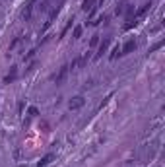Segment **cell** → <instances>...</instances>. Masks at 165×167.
<instances>
[{
    "label": "cell",
    "instance_id": "obj_1",
    "mask_svg": "<svg viewBox=\"0 0 165 167\" xmlns=\"http://www.w3.org/2000/svg\"><path fill=\"white\" fill-rule=\"evenodd\" d=\"M89 60V53H84L82 56H78V59H74L72 60V64H68V68H72V70H78V68H82L84 64Z\"/></svg>",
    "mask_w": 165,
    "mask_h": 167
},
{
    "label": "cell",
    "instance_id": "obj_2",
    "mask_svg": "<svg viewBox=\"0 0 165 167\" xmlns=\"http://www.w3.org/2000/svg\"><path fill=\"white\" fill-rule=\"evenodd\" d=\"M84 105H86V99H84L82 95H76V97H72L70 101H68V107H70V111H76V109H82Z\"/></svg>",
    "mask_w": 165,
    "mask_h": 167
},
{
    "label": "cell",
    "instance_id": "obj_3",
    "mask_svg": "<svg viewBox=\"0 0 165 167\" xmlns=\"http://www.w3.org/2000/svg\"><path fill=\"white\" fill-rule=\"evenodd\" d=\"M58 12H60V6H56V8H52V10H51L49 18H47V22H45V25H43V29H41V31H43V33H45V31H47V29H49L51 25H52V22H55V20H56Z\"/></svg>",
    "mask_w": 165,
    "mask_h": 167
},
{
    "label": "cell",
    "instance_id": "obj_4",
    "mask_svg": "<svg viewBox=\"0 0 165 167\" xmlns=\"http://www.w3.org/2000/svg\"><path fill=\"white\" fill-rule=\"evenodd\" d=\"M109 45H111V39L109 37H105L103 41H99V49H97V55H95V59H101L103 56V53H107V49H109Z\"/></svg>",
    "mask_w": 165,
    "mask_h": 167
},
{
    "label": "cell",
    "instance_id": "obj_5",
    "mask_svg": "<svg viewBox=\"0 0 165 167\" xmlns=\"http://www.w3.org/2000/svg\"><path fill=\"white\" fill-rule=\"evenodd\" d=\"M150 8H152V2H146L142 8H138L136 12H134V20H136V22H138L140 18H144V16H146L148 12H150Z\"/></svg>",
    "mask_w": 165,
    "mask_h": 167
},
{
    "label": "cell",
    "instance_id": "obj_6",
    "mask_svg": "<svg viewBox=\"0 0 165 167\" xmlns=\"http://www.w3.org/2000/svg\"><path fill=\"white\" fill-rule=\"evenodd\" d=\"M68 70H70V68H68V64H64V66L60 68V72H58V74L55 76V82H56V86H60V84L66 80V76H68Z\"/></svg>",
    "mask_w": 165,
    "mask_h": 167
},
{
    "label": "cell",
    "instance_id": "obj_7",
    "mask_svg": "<svg viewBox=\"0 0 165 167\" xmlns=\"http://www.w3.org/2000/svg\"><path fill=\"white\" fill-rule=\"evenodd\" d=\"M16 78H18V68H16V66H12V68H10V72L4 76V84H12V82H16Z\"/></svg>",
    "mask_w": 165,
    "mask_h": 167
},
{
    "label": "cell",
    "instance_id": "obj_8",
    "mask_svg": "<svg viewBox=\"0 0 165 167\" xmlns=\"http://www.w3.org/2000/svg\"><path fill=\"white\" fill-rule=\"evenodd\" d=\"M134 49H136V41H134V39H130V41H126L124 47L120 49V55H128V53H132Z\"/></svg>",
    "mask_w": 165,
    "mask_h": 167
},
{
    "label": "cell",
    "instance_id": "obj_9",
    "mask_svg": "<svg viewBox=\"0 0 165 167\" xmlns=\"http://www.w3.org/2000/svg\"><path fill=\"white\" fill-rule=\"evenodd\" d=\"M52 159H55V154H47V155H43V158L39 159V163H37V167H45V165H49Z\"/></svg>",
    "mask_w": 165,
    "mask_h": 167
},
{
    "label": "cell",
    "instance_id": "obj_10",
    "mask_svg": "<svg viewBox=\"0 0 165 167\" xmlns=\"http://www.w3.org/2000/svg\"><path fill=\"white\" fill-rule=\"evenodd\" d=\"M93 8H95V0H84V2H82V10H84V12H91Z\"/></svg>",
    "mask_w": 165,
    "mask_h": 167
},
{
    "label": "cell",
    "instance_id": "obj_11",
    "mask_svg": "<svg viewBox=\"0 0 165 167\" xmlns=\"http://www.w3.org/2000/svg\"><path fill=\"white\" fill-rule=\"evenodd\" d=\"M22 43H23V37H22V35H20V37H16V39L12 41V43H10V47H8V51H16V49H18V47L22 45Z\"/></svg>",
    "mask_w": 165,
    "mask_h": 167
},
{
    "label": "cell",
    "instance_id": "obj_12",
    "mask_svg": "<svg viewBox=\"0 0 165 167\" xmlns=\"http://www.w3.org/2000/svg\"><path fill=\"white\" fill-rule=\"evenodd\" d=\"M119 55H120V47H119V45H115V47H113V51H111V55H109V59H111V60H115Z\"/></svg>",
    "mask_w": 165,
    "mask_h": 167
},
{
    "label": "cell",
    "instance_id": "obj_13",
    "mask_svg": "<svg viewBox=\"0 0 165 167\" xmlns=\"http://www.w3.org/2000/svg\"><path fill=\"white\" fill-rule=\"evenodd\" d=\"M82 33H84V27H82V25H76V27H74V39H80V37H82Z\"/></svg>",
    "mask_w": 165,
    "mask_h": 167
},
{
    "label": "cell",
    "instance_id": "obj_14",
    "mask_svg": "<svg viewBox=\"0 0 165 167\" xmlns=\"http://www.w3.org/2000/svg\"><path fill=\"white\" fill-rule=\"evenodd\" d=\"M72 22H74V20H68V23H66V27H64V29H62V31H60V39H62V37H64V35L68 33V29H70V27H72Z\"/></svg>",
    "mask_w": 165,
    "mask_h": 167
},
{
    "label": "cell",
    "instance_id": "obj_15",
    "mask_svg": "<svg viewBox=\"0 0 165 167\" xmlns=\"http://www.w3.org/2000/svg\"><path fill=\"white\" fill-rule=\"evenodd\" d=\"M107 20H109V16H101V18H97V20H93V22H91V25H99L101 22H107Z\"/></svg>",
    "mask_w": 165,
    "mask_h": 167
},
{
    "label": "cell",
    "instance_id": "obj_16",
    "mask_svg": "<svg viewBox=\"0 0 165 167\" xmlns=\"http://www.w3.org/2000/svg\"><path fill=\"white\" fill-rule=\"evenodd\" d=\"M163 43H165V41H163V39H161V41H157V43H156V45H153V47H152V49H150V53H156V51H157V49H161V47H163Z\"/></svg>",
    "mask_w": 165,
    "mask_h": 167
},
{
    "label": "cell",
    "instance_id": "obj_17",
    "mask_svg": "<svg viewBox=\"0 0 165 167\" xmlns=\"http://www.w3.org/2000/svg\"><path fill=\"white\" fill-rule=\"evenodd\" d=\"M97 45H99V35H93L91 41H89V47L93 49V47H97Z\"/></svg>",
    "mask_w": 165,
    "mask_h": 167
},
{
    "label": "cell",
    "instance_id": "obj_18",
    "mask_svg": "<svg viewBox=\"0 0 165 167\" xmlns=\"http://www.w3.org/2000/svg\"><path fill=\"white\" fill-rule=\"evenodd\" d=\"M27 113H29V117H37V115H39V109H37V107H29Z\"/></svg>",
    "mask_w": 165,
    "mask_h": 167
},
{
    "label": "cell",
    "instance_id": "obj_19",
    "mask_svg": "<svg viewBox=\"0 0 165 167\" xmlns=\"http://www.w3.org/2000/svg\"><path fill=\"white\" fill-rule=\"evenodd\" d=\"M138 22H136V20H128V23H124V29L126 31H128V29H132V27H134V25H136Z\"/></svg>",
    "mask_w": 165,
    "mask_h": 167
},
{
    "label": "cell",
    "instance_id": "obj_20",
    "mask_svg": "<svg viewBox=\"0 0 165 167\" xmlns=\"http://www.w3.org/2000/svg\"><path fill=\"white\" fill-rule=\"evenodd\" d=\"M124 6H126V2H122L120 6H117V10H115V12H117V14H122V12H124Z\"/></svg>",
    "mask_w": 165,
    "mask_h": 167
},
{
    "label": "cell",
    "instance_id": "obj_21",
    "mask_svg": "<svg viewBox=\"0 0 165 167\" xmlns=\"http://www.w3.org/2000/svg\"><path fill=\"white\" fill-rule=\"evenodd\" d=\"M37 2V0H29V4H27V6H31V8H33V4Z\"/></svg>",
    "mask_w": 165,
    "mask_h": 167
},
{
    "label": "cell",
    "instance_id": "obj_22",
    "mask_svg": "<svg viewBox=\"0 0 165 167\" xmlns=\"http://www.w3.org/2000/svg\"><path fill=\"white\" fill-rule=\"evenodd\" d=\"M99 4H103V0H99Z\"/></svg>",
    "mask_w": 165,
    "mask_h": 167
}]
</instances>
